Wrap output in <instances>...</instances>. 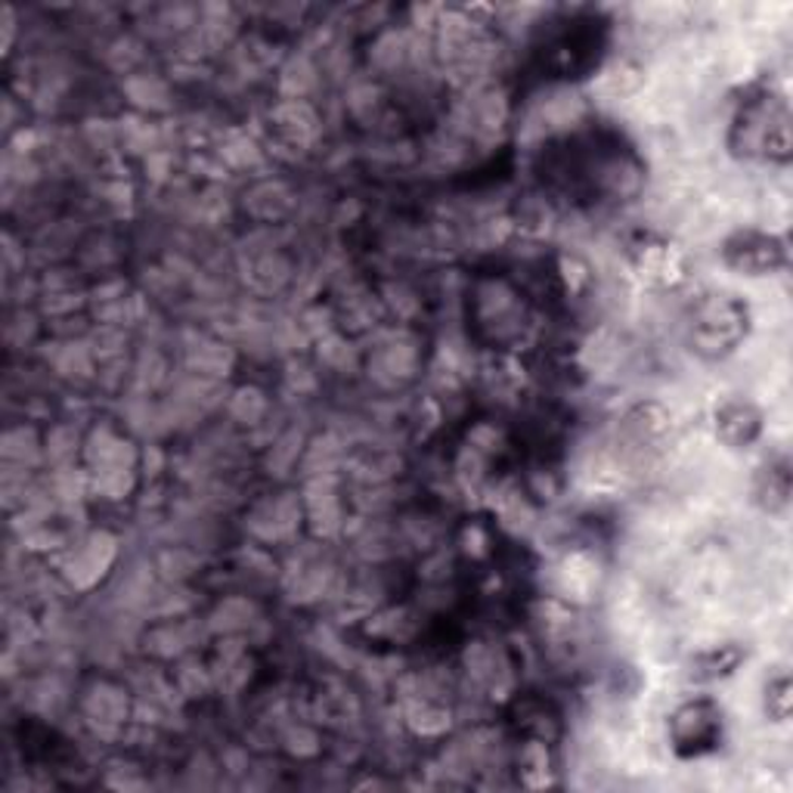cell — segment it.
Segmentation results:
<instances>
[{
  "instance_id": "1",
  "label": "cell",
  "mask_w": 793,
  "mask_h": 793,
  "mask_svg": "<svg viewBox=\"0 0 793 793\" xmlns=\"http://www.w3.org/2000/svg\"><path fill=\"white\" fill-rule=\"evenodd\" d=\"M689 713L691 719H694V726H691L682 713H676V738H679V747L691 744V753L710 751V741L716 738V729H719L716 726V713H710L707 704H689Z\"/></svg>"
},
{
  "instance_id": "2",
  "label": "cell",
  "mask_w": 793,
  "mask_h": 793,
  "mask_svg": "<svg viewBox=\"0 0 793 793\" xmlns=\"http://www.w3.org/2000/svg\"><path fill=\"white\" fill-rule=\"evenodd\" d=\"M741 242V249L738 246H731L729 242V257L734 267H741V270H766V267H775L778 261H781V246L775 242V239H766V236H741L738 239Z\"/></svg>"
}]
</instances>
